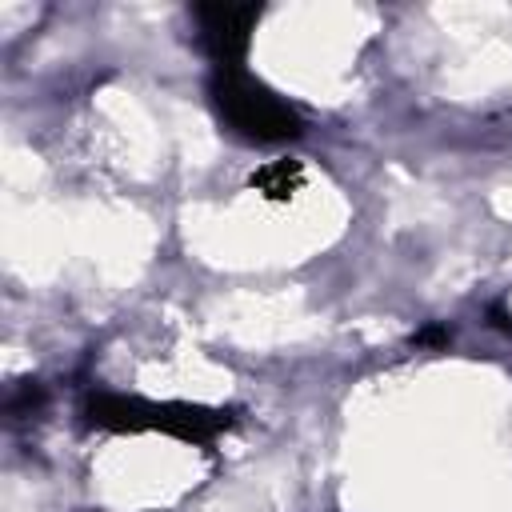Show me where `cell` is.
<instances>
[{
  "label": "cell",
  "instance_id": "cell-2",
  "mask_svg": "<svg viewBox=\"0 0 512 512\" xmlns=\"http://www.w3.org/2000/svg\"><path fill=\"white\" fill-rule=\"evenodd\" d=\"M208 92H212L216 116L240 140L280 144V140H296L304 132L300 112L288 100H280L268 84L248 76L244 68H216L208 80Z\"/></svg>",
  "mask_w": 512,
  "mask_h": 512
},
{
  "label": "cell",
  "instance_id": "cell-5",
  "mask_svg": "<svg viewBox=\"0 0 512 512\" xmlns=\"http://www.w3.org/2000/svg\"><path fill=\"white\" fill-rule=\"evenodd\" d=\"M40 396H44V392H40V388L28 380V384H20V392L8 400V412H20V408H36V404H40Z\"/></svg>",
  "mask_w": 512,
  "mask_h": 512
},
{
  "label": "cell",
  "instance_id": "cell-1",
  "mask_svg": "<svg viewBox=\"0 0 512 512\" xmlns=\"http://www.w3.org/2000/svg\"><path fill=\"white\" fill-rule=\"evenodd\" d=\"M84 416L100 432H164L184 444H212L220 432L232 428L228 408H208V404H184V400H140V396H120V392H96L84 404Z\"/></svg>",
  "mask_w": 512,
  "mask_h": 512
},
{
  "label": "cell",
  "instance_id": "cell-3",
  "mask_svg": "<svg viewBox=\"0 0 512 512\" xmlns=\"http://www.w3.org/2000/svg\"><path fill=\"white\" fill-rule=\"evenodd\" d=\"M260 24V4H196L200 44L216 68H244L248 40Z\"/></svg>",
  "mask_w": 512,
  "mask_h": 512
},
{
  "label": "cell",
  "instance_id": "cell-4",
  "mask_svg": "<svg viewBox=\"0 0 512 512\" xmlns=\"http://www.w3.org/2000/svg\"><path fill=\"white\" fill-rule=\"evenodd\" d=\"M248 184H252L264 200H288V196H296L300 184H304V164H300V160H268V164H260V168L252 172Z\"/></svg>",
  "mask_w": 512,
  "mask_h": 512
},
{
  "label": "cell",
  "instance_id": "cell-6",
  "mask_svg": "<svg viewBox=\"0 0 512 512\" xmlns=\"http://www.w3.org/2000/svg\"><path fill=\"white\" fill-rule=\"evenodd\" d=\"M444 340H448V328H424L416 336V344H444Z\"/></svg>",
  "mask_w": 512,
  "mask_h": 512
}]
</instances>
